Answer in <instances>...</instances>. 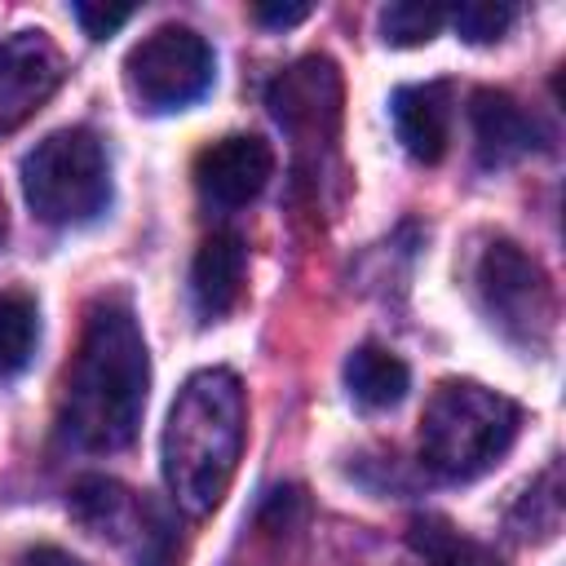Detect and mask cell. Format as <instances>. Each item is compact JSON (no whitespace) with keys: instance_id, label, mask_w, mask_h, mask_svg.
I'll list each match as a JSON object with an SVG mask.
<instances>
[{"instance_id":"obj_4","label":"cell","mask_w":566,"mask_h":566,"mask_svg":"<svg viewBox=\"0 0 566 566\" xmlns=\"http://www.w3.org/2000/svg\"><path fill=\"white\" fill-rule=\"evenodd\" d=\"M22 195L44 226H88L111 203V159L97 133L57 128L22 159Z\"/></svg>"},{"instance_id":"obj_14","label":"cell","mask_w":566,"mask_h":566,"mask_svg":"<svg viewBox=\"0 0 566 566\" xmlns=\"http://www.w3.org/2000/svg\"><path fill=\"white\" fill-rule=\"evenodd\" d=\"M345 389L363 411H389V407H398L407 398L411 371L385 345H358L345 358Z\"/></svg>"},{"instance_id":"obj_18","label":"cell","mask_w":566,"mask_h":566,"mask_svg":"<svg viewBox=\"0 0 566 566\" xmlns=\"http://www.w3.org/2000/svg\"><path fill=\"white\" fill-rule=\"evenodd\" d=\"M447 18L455 22V31H460L469 44H491V40H500V35L513 27L517 9H513V4H491V0H469V4L451 9Z\"/></svg>"},{"instance_id":"obj_11","label":"cell","mask_w":566,"mask_h":566,"mask_svg":"<svg viewBox=\"0 0 566 566\" xmlns=\"http://www.w3.org/2000/svg\"><path fill=\"white\" fill-rule=\"evenodd\" d=\"M469 124L482 168H509L539 146V124L504 88H478L469 97Z\"/></svg>"},{"instance_id":"obj_17","label":"cell","mask_w":566,"mask_h":566,"mask_svg":"<svg viewBox=\"0 0 566 566\" xmlns=\"http://www.w3.org/2000/svg\"><path fill=\"white\" fill-rule=\"evenodd\" d=\"M442 22H447V9L442 4H424V0H398V4L380 9V35L394 49L429 44L442 31Z\"/></svg>"},{"instance_id":"obj_15","label":"cell","mask_w":566,"mask_h":566,"mask_svg":"<svg viewBox=\"0 0 566 566\" xmlns=\"http://www.w3.org/2000/svg\"><path fill=\"white\" fill-rule=\"evenodd\" d=\"M407 539H411V548H416L420 557H429L433 566H504L486 544L460 535L447 517H433V513L416 517L411 531H407Z\"/></svg>"},{"instance_id":"obj_5","label":"cell","mask_w":566,"mask_h":566,"mask_svg":"<svg viewBox=\"0 0 566 566\" xmlns=\"http://www.w3.org/2000/svg\"><path fill=\"white\" fill-rule=\"evenodd\" d=\"M473 296H478L486 323L504 340H513L522 349H544L553 340V323H557L553 279L513 239H491L478 252V261H473Z\"/></svg>"},{"instance_id":"obj_8","label":"cell","mask_w":566,"mask_h":566,"mask_svg":"<svg viewBox=\"0 0 566 566\" xmlns=\"http://www.w3.org/2000/svg\"><path fill=\"white\" fill-rule=\"evenodd\" d=\"M265 106L274 124L296 142V150H327L340 133V106H345V84L336 62L323 53L296 57L287 71L270 80Z\"/></svg>"},{"instance_id":"obj_16","label":"cell","mask_w":566,"mask_h":566,"mask_svg":"<svg viewBox=\"0 0 566 566\" xmlns=\"http://www.w3.org/2000/svg\"><path fill=\"white\" fill-rule=\"evenodd\" d=\"M40 340V314L27 292H0V376H13L31 363Z\"/></svg>"},{"instance_id":"obj_23","label":"cell","mask_w":566,"mask_h":566,"mask_svg":"<svg viewBox=\"0 0 566 566\" xmlns=\"http://www.w3.org/2000/svg\"><path fill=\"white\" fill-rule=\"evenodd\" d=\"M0 239H4V199H0Z\"/></svg>"},{"instance_id":"obj_20","label":"cell","mask_w":566,"mask_h":566,"mask_svg":"<svg viewBox=\"0 0 566 566\" xmlns=\"http://www.w3.org/2000/svg\"><path fill=\"white\" fill-rule=\"evenodd\" d=\"M71 13H75V22L84 27V35L106 40V35H115V31L133 18V4H115V9H106V4H71Z\"/></svg>"},{"instance_id":"obj_9","label":"cell","mask_w":566,"mask_h":566,"mask_svg":"<svg viewBox=\"0 0 566 566\" xmlns=\"http://www.w3.org/2000/svg\"><path fill=\"white\" fill-rule=\"evenodd\" d=\"M66 75L62 49L44 31H13L0 40V133L22 128Z\"/></svg>"},{"instance_id":"obj_2","label":"cell","mask_w":566,"mask_h":566,"mask_svg":"<svg viewBox=\"0 0 566 566\" xmlns=\"http://www.w3.org/2000/svg\"><path fill=\"white\" fill-rule=\"evenodd\" d=\"M248 433L243 380L230 367L195 371L164 424V482L186 517H208L234 482Z\"/></svg>"},{"instance_id":"obj_1","label":"cell","mask_w":566,"mask_h":566,"mask_svg":"<svg viewBox=\"0 0 566 566\" xmlns=\"http://www.w3.org/2000/svg\"><path fill=\"white\" fill-rule=\"evenodd\" d=\"M146 389H150V354L133 310L119 296L93 301L57 398L62 442L93 455L124 451L137 438Z\"/></svg>"},{"instance_id":"obj_3","label":"cell","mask_w":566,"mask_h":566,"mask_svg":"<svg viewBox=\"0 0 566 566\" xmlns=\"http://www.w3.org/2000/svg\"><path fill=\"white\" fill-rule=\"evenodd\" d=\"M522 429V407L478 380H442L420 416V460L442 482L495 469Z\"/></svg>"},{"instance_id":"obj_22","label":"cell","mask_w":566,"mask_h":566,"mask_svg":"<svg viewBox=\"0 0 566 566\" xmlns=\"http://www.w3.org/2000/svg\"><path fill=\"white\" fill-rule=\"evenodd\" d=\"M18 566H84L80 557H71L66 548H53V544H40V548H31V553H22V562Z\"/></svg>"},{"instance_id":"obj_10","label":"cell","mask_w":566,"mask_h":566,"mask_svg":"<svg viewBox=\"0 0 566 566\" xmlns=\"http://www.w3.org/2000/svg\"><path fill=\"white\" fill-rule=\"evenodd\" d=\"M270 177H274V150L256 133L217 137L195 155V190L217 212H234L252 203Z\"/></svg>"},{"instance_id":"obj_7","label":"cell","mask_w":566,"mask_h":566,"mask_svg":"<svg viewBox=\"0 0 566 566\" xmlns=\"http://www.w3.org/2000/svg\"><path fill=\"white\" fill-rule=\"evenodd\" d=\"M71 513L93 531L133 548L137 566H177V526L172 517L142 500L137 491L111 478H84L71 486Z\"/></svg>"},{"instance_id":"obj_12","label":"cell","mask_w":566,"mask_h":566,"mask_svg":"<svg viewBox=\"0 0 566 566\" xmlns=\"http://www.w3.org/2000/svg\"><path fill=\"white\" fill-rule=\"evenodd\" d=\"M394 133L402 150L416 164H438L451 142V84L429 80V84H407L389 102Z\"/></svg>"},{"instance_id":"obj_19","label":"cell","mask_w":566,"mask_h":566,"mask_svg":"<svg viewBox=\"0 0 566 566\" xmlns=\"http://www.w3.org/2000/svg\"><path fill=\"white\" fill-rule=\"evenodd\" d=\"M557 513H562V495H557V469H548L544 473V482L539 486H531L526 495H522V504H517V535H553L557 531Z\"/></svg>"},{"instance_id":"obj_13","label":"cell","mask_w":566,"mask_h":566,"mask_svg":"<svg viewBox=\"0 0 566 566\" xmlns=\"http://www.w3.org/2000/svg\"><path fill=\"white\" fill-rule=\"evenodd\" d=\"M248 283V243L234 230H212L190 265V296L203 318H221L243 301Z\"/></svg>"},{"instance_id":"obj_21","label":"cell","mask_w":566,"mask_h":566,"mask_svg":"<svg viewBox=\"0 0 566 566\" xmlns=\"http://www.w3.org/2000/svg\"><path fill=\"white\" fill-rule=\"evenodd\" d=\"M248 13L261 27H296V22L310 18V4H252Z\"/></svg>"},{"instance_id":"obj_6","label":"cell","mask_w":566,"mask_h":566,"mask_svg":"<svg viewBox=\"0 0 566 566\" xmlns=\"http://www.w3.org/2000/svg\"><path fill=\"white\" fill-rule=\"evenodd\" d=\"M212 49L199 31L190 27H155L142 44H133L128 62H124V80L128 93L146 106V111H181L190 102H199L212 88Z\"/></svg>"}]
</instances>
